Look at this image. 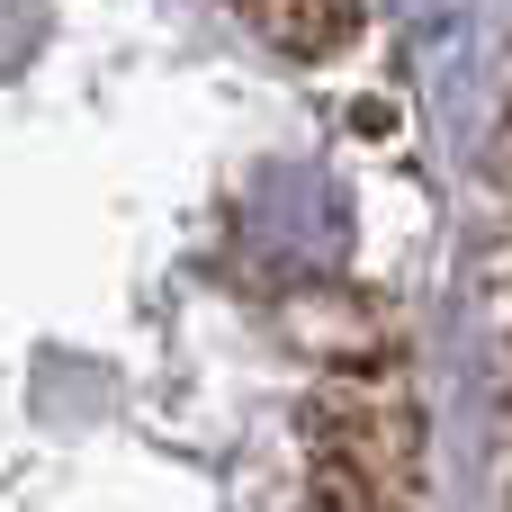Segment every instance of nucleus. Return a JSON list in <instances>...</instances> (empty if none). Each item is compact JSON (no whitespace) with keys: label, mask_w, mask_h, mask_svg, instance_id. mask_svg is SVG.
Returning a JSON list of instances; mask_svg holds the SVG:
<instances>
[{"label":"nucleus","mask_w":512,"mask_h":512,"mask_svg":"<svg viewBox=\"0 0 512 512\" xmlns=\"http://www.w3.org/2000/svg\"><path fill=\"white\" fill-rule=\"evenodd\" d=\"M252 243H261L270 270H306V261H324V252L342 243V207L324 198V180L279 171V180L252 198Z\"/></svg>","instance_id":"1"}]
</instances>
